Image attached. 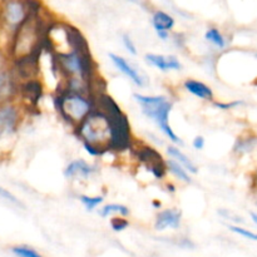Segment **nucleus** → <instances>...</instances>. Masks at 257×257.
Here are the masks:
<instances>
[{"instance_id": "c85d7f7f", "label": "nucleus", "mask_w": 257, "mask_h": 257, "mask_svg": "<svg viewBox=\"0 0 257 257\" xmlns=\"http://www.w3.org/2000/svg\"><path fill=\"white\" fill-rule=\"evenodd\" d=\"M206 146V140L202 136H196L192 140V147L195 148L196 151H202Z\"/></svg>"}, {"instance_id": "f8f14e48", "label": "nucleus", "mask_w": 257, "mask_h": 257, "mask_svg": "<svg viewBox=\"0 0 257 257\" xmlns=\"http://www.w3.org/2000/svg\"><path fill=\"white\" fill-rule=\"evenodd\" d=\"M44 94V85L39 78L23 80L19 83L18 97L27 102L29 105H35Z\"/></svg>"}, {"instance_id": "423d86ee", "label": "nucleus", "mask_w": 257, "mask_h": 257, "mask_svg": "<svg viewBox=\"0 0 257 257\" xmlns=\"http://www.w3.org/2000/svg\"><path fill=\"white\" fill-rule=\"evenodd\" d=\"M23 112L24 109L18 99L0 104V145L8 143L15 137L24 117Z\"/></svg>"}, {"instance_id": "72a5a7b5", "label": "nucleus", "mask_w": 257, "mask_h": 257, "mask_svg": "<svg viewBox=\"0 0 257 257\" xmlns=\"http://www.w3.org/2000/svg\"><path fill=\"white\" fill-rule=\"evenodd\" d=\"M251 218H252V220H253V222H255L256 225H257V213H253V212H251Z\"/></svg>"}, {"instance_id": "473e14b6", "label": "nucleus", "mask_w": 257, "mask_h": 257, "mask_svg": "<svg viewBox=\"0 0 257 257\" xmlns=\"http://www.w3.org/2000/svg\"><path fill=\"white\" fill-rule=\"evenodd\" d=\"M252 183H253V188L257 190V170L253 173V177H252Z\"/></svg>"}, {"instance_id": "7ed1b4c3", "label": "nucleus", "mask_w": 257, "mask_h": 257, "mask_svg": "<svg viewBox=\"0 0 257 257\" xmlns=\"http://www.w3.org/2000/svg\"><path fill=\"white\" fill-rule=\"evenodd\" d=\"M136 102L140 104L143 114L152 120L158 130L172 142V145L181 146L183 141L175 132L170 123V115L173 109V102L167 95H146L141 93L133 94Z\"/></svg>"}, {"instance_id": "cd10ccee", "label": "nucleus", "mask_w": 257, "mask_h": 257, "mask_svg": "<svg viewBox=\"0 0 257 257\" xmlns=\"http://www.w3.org/2000/svg\"><path fill=\"white\" fill-rule=\"evenodd\" d=\"M82 145H83V148H84L85 152H87L90 157H97V158L103 157V156L107 153V152H104L103 150H100V148L95 147V146L89 145V143H82Z\"/></svg>"}, {"instance_id": "a878e982", "label": "nucleus", "mask_w": 257, "mask_h": 257, "mask_svg": "<svg viewBox=\"0 0 257 257\" xmlns=\"http://www.w3.org/2000/svg\"><path fill=\"white\" fill-rule=\"evenodd\" d=\"M122 44L124 47V49L130 53L131 55L136 57L138 54V49H137V45L136 43L133 42V39L131 38L130 34H123L122 35Z\"/></svg>"}, {"instance_id": "20e7f679", "label": "nucleus", "mask_w": 257, "mask_h": 257, "mask_svg": "<svg viewBox=\"0 0 257 257\" xmlns=\"http://www.w3.org/2000/svg\"><path fill=\"white\" fill-rule=\"evenodd\" d=\"M30 15L27 0H0V48L5 53L15 33Z\"/></svg>"}, {"instance_id": "6e6552de", "label": "nucleus", "mask_w": 257, "mask_h": 257, "mask_svg": "<svg viewBox=\"0 0 257 257\" xmlns=\"http://www.w3.org/2000/svg\"><path fill=\"white\" fill-rule=\"evenodd\" d=\"M19 80L10 64L0 72V104L18 98Z\"/></svg>"}, {"instance_id": "1a4fd4ad", "label": "nucleus", "mask_w": 257, "mask_h": 257, "mask_svg": "<svg viewBox=\"0 0 257 257\" xmlns=\"http://www.w3.org/2000/svg\"><path fill=\"white\" fill-rule=\"evenodd\" d=\"M145 62L150 67L156 68L160 72H180L183 69V64L178 57L172 54H156V53H147L145 55Z\"/></svg>"}, {"instance_id": "2eb2a0df", "label": "nucleus", "mask_w": 257, "mask_h": 257, "mask_svg": "<svg viewBox=\"0 0 257 257\" xmlns=\"http://www.w3.org/2000/svg\"><path fill=\"white\" fill-rule=\"evenodd\" d=\"M182 85L183 89L187 90L193 97L200 98L202 100H207V102H213L215 100V93H213L212 88L206 84V83L201 82V80L187 78V79H185Z\"/></svg>"}, {"instance_id": "ddd939ff", "label": "nucleus", "mask_w": 257, "mask_h": 257, "mask_svg": "<svg viewBox=\"0 0 257 257\" xmlns=\"http://www.w3.org/2000/svg\"><path fill=\"white\" fill-rule=\"evenodd\" d=\"M98 172V167L92 165L88 161L79 158V160H73L72 162L65 166L63 175L68 180H75V178H82V180H88L92 176Z\"/></svg>"}, {"instance_id": "0eeeda50", "label": "nucleus", "mask_w": 257, "mask_h": 257, "mask_svg": "<svg viewBox=\"0 0 257 257\" xmlns=\"http://www.w3.org/2000/svg\"><path fill=\"white\" fill-rule=\"evenodd\" d=\"M135 153L138 162L145 166L146 170L153 176V178L158 181L165 180L168 173L166 160L156 148L151 146H141L137 150H135Z\"/></svg>"}, {"instance_id": "aec40b11", "label": "nucleus", "mask_w": 257, "mask_h": 257, "mask_svg": "<svg viewBox=\"0 0 257 257\" xmlns=\"http://www.w3.org/2000/svg\"><path fill=\"white\" fill-rule=\"evenodd\" d=\"M257 145V138L256 137H243L237 138L233 146V153L235 155H246V153L251 152Z\"/></svg>"}, {"instance_id": "9b49d317", "label": "nucleus", "mask_w": 257, "mask_h": 257, "mask_svg": "<svg viewBox=\"0 0 257 257\" xmlns=\"http://www.w3.org/2000/svg\"><path fill=\"white\" fill-rule=\"evenodd\" d=\"M182 223V212L178 208H165L157 212L153 222V228L157 232L168 230H178Z\"/></svg>"}, {"instance_id": "f03ea898", "label": "nucleus", "mask_w": 257, "mask_h": 257, "mask_svg": "<svg viewBox=\"0 0 257 257\" xmlns=\"http://www.w3.org/2000/svg\"><path fill=\"white\" fill-rule=\"evenodd\" d=\"M54 55L55 65L63 82L69 79L94 84L97 77V67L89 52V47L75 48L62 54Z\"/></svg>"}, {"instance_id": "f3484780", "label": "nucleus", "mask_w": 257, "mask_h": 257, "mask_svg": "<svg viewBox=\"0 0 257 257\" xmlns=\"http://www.w3.org/2000/svg\"><path fill=\"white\" fill-rule=\"evenodd\" d=\"M98 215L102 218L113 217V216H122V217H128L131 215V210L127 206L122 203H108V205L102 206L98 210Z\"/></svg>"}, {"instance_id": "2f4dec72", "label": "nucleus", "mask_w": 257, "mask_h": 257, "mask_svg": "<svg viewBox=\"0 0 257 257\" xmlns=\"http://www.w3.org/2000/svg\"><path fill=\"white\" fill-rule=\"evenodd\" d=\"M152 207L155 210H161L162 208V202L160 200H157V198H155V200H152Z\"/></svg>"}, {"instance_id": "f704fd0d", "label": "nucleus", "mask_w": 257, "mask_h": 257, "mask_svg": "<svg viewBox=\"0 0 257 257\" xmlns=\"http://www.w3.org/2000/svg\"><path fill=\"white\" fill-rule=\"evenodd\" d=\"M256 203H257V201H256Z\"/></svg>"}, {"instance_id": "b1692460", "label": "nucleus", "mask_w": 257, "mask_h": 257, "mask_svg": "<svg viewBox=\"0 0 257 257\" xmlns=\"http://www.w3.org/2000/svg\"><path fill=\"white\" fill-rule=\"evenodd\" d=\"M0 198L4 200L5 202H9L10 205L13 206H17V207H24V205L20 202V200L14 195V193L10 192V191L7 190L5 187H2V186H0Z\"/></svg>"}, {"instance_id": "4468645a", "label": "nucleus", "mask_w": 257, "mask_h": 257, "mask_svg": "<svg viewBox=\"0 0 257 257\" xmlns=\"http://www.w3.org/2000/svg\"><path fill=\"white\" fill-rule=\"evenodd\" d=\"M151 23H152V27L155 29L156 34H157L158 39H161L162 42H167L170 39V32L176 25L175 18L168 14L167 12L156 10L152 14Z\"/></svg>"}, {"instance_id": "bb28decb", "label": "nucleus", "mask_w": 257, "mask_h": 257, "mask_svg": "<svg viewBox=\"0 0 257 257\" xmlns=\"http://www.w3.org/2000/svg\"><path fill=\"white\" fill-rule=\"evenodd\" d=\"M213 107L217 108L221 110H230L235 109L236 107H240L243 104V100H232V102H217V100H213L212 102Z\"/></svg>"}, {"instance_id": "6ab92c4d", "label": "nucleus", "mask_w": 257, "mask_h": 257, "mask_svg": "<svg viewBox=\"0 0 257 257\" xmlns=\"http://www.w3.org/2000/svg\"><path fill=\"white\" fill-rule=\"evenodd\" d=\"M205 39L206 42L210 43L216 49L222 50L227 47V39H226V37L221 33V30L218 28H208L205 32Z\"/></svg>"}, {"instance_id": "39448f33", "label": "nucleus", "mask_w": 257, "mask_h": 257, "mask_svg": "<svg viewBox=\"0 0 257 257\" xmlns=\"http://www.w3.org/2000/svg\"><path fill=\"white\" fill-rule=\"evenodd\" d=\"M75 136L82 143H89L100 148L104 152H109L112 131L107 115L95 108L78 127L74 130Z\"/></svg>"}, {"instance_id": "393cba45", "label": "nucleus", "mask_w": 257, "mask_h": 257, "mask_svg": "<svg viewBox=\"0 0 257 257\" xmlns=\"http://www.w3.org/2000/svg\"><path fill=\"white\" fill-rule=\"evenodd\" d=\"M227 228L230 231H232L233 233H237V235L242 236V237L247 238L251 241H257V233L252 232V231L247 230V228H243L238 225H228Z\"/></svg>"}, {"instance_id": "9d476101", "label": "nucleus", "mask_w": 257, "mask_h": 257, "mask_svg": "<svg viewBox=\"0 0 257 257\" xmlns=\"http://www.w3.org/2000/svg\"><path fill=\"white\" fill-rule=\"evenodd\" d=\"M108 57H109V60L112 62V64L114 65L115 69H117L118 72L122 73L124 77H127L133 84L137 85V87L140 88L145 87V77L141 74L140 70H138L135 65H132V63H130L125 58H123L122 55L115 54V53H109Z\"/></svg>"}, {"instance_id": "dca6fc26", "label": "nucleus", "mask_w": 257, "mask_h": 257, "mask_svg": "<svg viewBox=\"0 0 257 257\" xmlns=\"http://www.w3.org/2000/svg\"><path fill=\"white\" fill-rule=\"evenodd\" d=\"M166 152H167L168 157H170L171 160L180 163V165L182 166V167L185 168L190 175H196V173H198L197 165H196V163L193 162V161L191 160L185 152H182V150H181L178 146L170 145L167 147V150H166Z\"/></svg>"}, {"instance_id": "7c9ffc66", "label": "nucleus", "mask_w": 257, "mask_h": 257, "mask_svg": "<svg viewBox=\"0 0 257 257\" xmlns=\"http://www.w3.org/2000/svg\"><path fill=\"white\" fill-rule=\"evenodd\" d=\"M166 188L170 193H176V191H177V187L172 182H166Z\"/></svg>"}, {"instance_id": "4be33fe9", "label": "nucleus", "mask_w": 257, "mask_h": 257, "mask_svg": "<svg viewBox=\"0 0 257 257\" xmlns=\"http://www.w3.org/2000/svg\"><path fill=\"white\" fill-rule=\"evenodd\" d=\"M10 251L17 257H43L37 250L27 245H15L10 248Z\"/></svg>"}, {"instance_id": "f257e3e1", "label": "nucleus", "mask_w": 257, "mask_h": 257, "mask_svg": "<svg viewBox=\"0 0 257 257\" xmlns=\"http://www.w3.org/2000/svg\"><path fill=\"white\" fill-rule=\"evenodd\" d=\"M54 108L58 115L72 130L80 124L95 109V98L88 93L60 88L54 93Z\"/></svg>"}, {"instance_id": "5701e85b", "label": "nucleus", "mask_w": 257, "mask_h": 257, "mask_svg": "<svg viewBox=\"0 0 257 257\" xmlns=\"http://www.w3.org/2000/svg\"><path fill=\"white\" fill-rule=\"evenodd\" d=\"M130 221L128 217H122V216H113L109 218V226L114 232H123L130 227Z\"/></svg>"}, {"instance_id": "a211bd4d", "label": "nucleus", "mask_w": 257, "mask_h": 257, "mask_svg": "<svg viewBox=\"0 0 257 257\" xmlns=\"http://www.w3.org/2000/svg\"><path fill=\"white\" fill-rule=\"evenodd\" d=\"M166 167H167V172H170L176 180L181 181V182L186 183V185H191L192 183V177L190 173L176 161L173 160H166Z\"/></svg>"}, {"instance_id": "412c9836", "label": "nucleus", "mask_w": 257, "mask_h": 257, "mask_svg": "<svg viewBox=\"0 0 257 257\" xmlns=\"http://www.w3.org/2000/svg\"><path fill=\"white\" fill-rule=\"evenodd\" d=\"M79 202L84 206V208L89 212H93L95 208H99L102 203L104 202V197L103 196H89V195H80Z\"/></svg>"}, {"instance_id": "c756f323", "label": "nucleus", "mask_w": 257, "mask_h": 257, "mask_svg": "<svg viewBox=\"0 0 257 257\" xmlns=\"http://www.w3.org/2000/svg\"><path fill=\"white\" fill-rule=\"evenodd\" d=\"M9 64H10V62H9V58H8L7 53H5L4 50L0 48V72H2L4 68H7Z\"/></svg>"}]
</instances>
